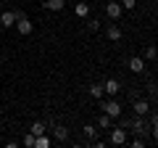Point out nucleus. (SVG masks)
<instances>
[{
  "label": "nucleus",
  "mask_w": 158,
  "mask_h": 148,
  "mask_svg": "<svg viewBox=\"0 0 158 148\" xmlns=\"http://www.w3.org/2000/svg\"><path fill=\"white\" fill-rule=\"evenodd\" d=\"M121 127L132 130V135H140V137L150 135V124L145 122V116H137V114H135V119H124V122H121Z\"/></svg>",
  "instance_id": "f257e3e1"
},
{
  "label": "nucleus",
  "mask_w": 158,
  "mask_h": 148,
  "mask_svg": "<svg viewBox=\"0 0 158 148\" xmlns=\"http://www.w3.org/2000/svg\"><path fill=\"white\" fill-rule=\"evenodd\" d=\"M100 111L108 114L111 119H118V116H121V103H118L116 98H111V101H103L100 98Z\"/></svg>",
  "instance_id": "f03ea898"
},
{
  "label": "nucleus",
  "mask_w": 158,
  "mask_h": 148,
  "mask_svg": "<svg viewBox=\"0 0 158 148\" xmlns=\"http://www.w3.org/2000/svg\"><path fill=\"white\" fill-rule=\"evenodd\" d=\"M108 143H111V146H124L127 143V127H121V124L111 127V140Z\"/></svg>",
  "instance_id": "7ed1b4c3"
},
{
  "label": "nucleus",
  "mask_w": 158,
  "mask_h": 148,
  "mask_svg": "<svg viewBox=\"0 0 158 148\" xmlns=\"http://www.w3.org/2000/svg\"><path fill=\"white\" fill-rule=\"evenodd\" d=\"M121 13H124V8H121V3H118V0H111V3L106 6V16L111 19V21H118V19H121Z\"/></svg>",
  "instance_id": "20e7f679"
},
{
  "label": "nucleus",
  "mask_w": 158,
  "mask_h": 148,
  "mask_svg": "<svg viewBox=\"0 0 158 148\" xmlns=\"http://www.w3.org/2000/svg\"><path fill=\"white\" fill-rule=\"evenodd\" d=\"M21 16V11H3L0 13V24L6 29H11V27H16V19Z\"/></svg>",
  "instance_id": "39448f33"
},
{
  "label": "nucleus",
  "mask_w": 158,
  "mask_h": 148,
  "mask_svg": "<svg viewBox=\"0 0 158 148\" xmlns=\"http://www.w3.org/2000/svg\"><path fill=\"white\" fill-rule=\"evenodd\" d=\"M32 29H34V24H32V21H29V19L24 16V13H21V16L16 19V32L27 37V34H32Z\"/></svg>",
  "instance_id": "423d86ee"
},
{
  "label": "nucleus",
  "mask_w": 158,
  "mask_h": 148,
  "mask_svg": "<svg viewBox=\"0 0 158 148\" xmlns=\"http://www.w3.org/2000/svg\"><path fill=\"white\" fill-rule=\"evenodd\" d=\"M132 108H135V114H137V116H148L153 106H150V101H142V98H137V101L132 103Z\"/></svg>",
  "instance_id": "0eeeda50"
},
{
  "label": "nucleus",
  "mask_w": 158,
  "mask_h": 148,
  "mask_svg": "<svg viewBox=\"0 0 158 148\" xmlns=\"http://www.w3.org/2000/svg\"><path fill=\"white\" fill-rule=\"evenodd\" d=\"M103 90H106L108 98H116L118 90H121V82H118V80H106V82H103Z\"/></svg>",
  "instance_id": "6e6552de"
},
{
  "label": "nucleus",
  "mask_w": 158,
  "mask_h": 148,
  "mask_svg": "<svg viewBox=\"0 0 158 148\" xmlns=\"http://www.w3.org/2000/svg\"><path fill=\"white\" fill-rule=\"evenodd\" d=\"M50 130H53V137H56L58 143H66V140H69V127H63V124H53Z\"/></svg>",
  "instance_id": "1a4fd4ad"
},
{
  "label": "nucleus",
  "mask_w": 158,
  "mask_h": 148,
  "mask_svg": "<svg viewBox=\"0 0 158 148\" xmlns=\"http://www.w3.org/2000/svg\"><path fill=\"white\" fill-rule=\"evenodd\" d=\"M106 37H108L111 42H118V40H121V27H118L116 21H113V24H108V29H106Z\"/></svg>",
  "instance_id": "9d476101"
},
{
  "label": "nucleus",
  "mask_w": 158,
  "mask_h": 148,
  "mask_svg": "<svg viewBox=\"0 0 158 148\" xmlns=\"http://www.w3.org/2000/svg\"><path fill=\"white\" fill-rule=\"evenodd\" d=\"M129 69H132L135 74H142V72H145V58L132 56V58H129Z\"/></svg>",
  "instance_id": "9b49d317"
},
{
  "label": "nucleus",
  "mask_w": 158,
  "mask_h": 148,
  "mask_svg": "<svg viewBox=\"0 0 158 148\" xmlns=\"http://www.w3.org/2000/svg\"><path fill=\"white\" fill-rule=\"evenodd\" d=\"M63 6H66V0H45L42 3L45 11H63Z\"/></svg>",
  "instance_id": "f8f14e48"
},
{
  "label": "nucleus",
  "mask_w": 158,
  "mask_h": 148,
  "mask_svg": "<svg viewBox=\"0 0 158 148\" xmlns=\"http://www.w3.org/2000/svg\"><path fill=\"white\" fill-rule=\"evenodd\" d=\"M142 58H145V61H156V58H158V48H156V45H145Z\"/></svg>",
  "instance_id": "ddd939ff"
},
{
  "label": "nucleus",
  "mask_w": 158,
  "mask_h": 148,
  "mask_svg": "<svg viewBox=\"0 0 158 148\" xmlns=\"http://www.w3.org/2000/svg\"><path fill=\"white\" fill-rule=\"evenodd\" d=\"M29 132H32V135L37 137V135H42V132H48V124H45V122H32Z\"/></svg>",
  "instance_id": "4468645a"
},
{
  "label": "nucleus",
  "mask_w": 158,
  "mask_h": 148,
  "mask_svg": "<svg viewBox=\"0 0 158 148\" xmlns=\"http://www.w3.org/2000/svg\"><path fill=\"white\" fill-rule=\"evenodd\" d=\"M34 148H50V137H48V132H42V135L34 137Z\"/></svg>",
  "instance_id": "2eb2a0df"
},
{
  "label": "nucleus",
  "mask_w": 158,
  "mask_h": 148,
  "mask_svg": "<svg viewBox=\"0 0 158 148\" xmlns=\"http://www.w3.org/2000/svg\"><path fill=\"white\" fill-rule=\"evenodd\" d=\"M82 132H85L87 143H90V140H95V137H98V127H95V124H85V127H82Z\"/></svg>",
  "instance_id": "dca6fc26"
},
{
  "label": "nucleus",
  "mask_w": 158,
  "mask_h": 148,
  "mask_svg": "<svg viewBox=\"0 0 158 148\" xmlns=\"http://www.w3.org/2000/svg\"><path fill=\"white\" fill-rule=\"evenodd\" d=\"M90 95H92V98H98V101H100V98L106 95V90H103V85H98V82H92V85H90Z\"/></svg>",
  "instance_id": "f3484780"
},
{
  "label": "nucleus",
  "mask_w": 158,
  "mask_h": 148,
  "mask_svg": "<svg viewBox=\"0 0 158 148\" xmlns=\"http://www.w3.org/2000/svg\"><path fill=\"white\" fill-rule=\"evenodd\" d=\"M74 13H77V16H82V19H85L87 13H90V6H87L85 0H82V3H77V6H74Z\"/></svg>",
  "instance_id": "a211bd4d"
},
{
  "label": "nucleus",
  "mask_w": 158,
  "mask_h": 148,
  "mask_svg": "<svg viewBox=\"0 0 158 148\" xmlns=\"http://www.w3.org/2000/svg\"><path fill=\"white\" fill-rule=\"evenodd\" d=\"M98 127H100V130H111V116L103 114L100 119H98Z\"/></svg>",
  "instance_id": "6ab92c4d"
},
{
  "label": "nucleus",
  "mask_w": 158,
  "mask_h": 148,
  "mask_svg": "<svg viewBox=\"0 0 158 148\" xmlns=\"http://www.w3.org/2000/svg\"><path fill=\"white\" fill-rule=\"evenodd\" d=\"M100 27L103 24L98 21V19H90V21H87V29H90V32H100Z\"/></svg>",
  "instance_id": "aec40b11"
},
{
  "label": "nucleus",
  "mask_w": 158,
  "mask_h": 148,
  "mask_svg": "<svg viewBox=\"0 0 158 148\" xmlns=\"http://www.w3.org/2000/svg\"><path fill=\"white\" fill-rule=\"evenodd\" d=\"M118 3H121L124 11H135V6H137V0H118Z\"/></svg>",
  "instance_id": "412c9836"
},
{
  "label": "nucleus",
  "mask_w": 158,
  "mask_h": 148,
  "mask_svg": "<svg viewBox=\"0 0 158 148\" xmlns=\"http://www.w3.org/2000/svg\"><path fill=\"white\" fill-rule=\"evenodd\" d=\"M21 143H24V146H27V148H34V135H32V132H27Z\"/></svg>",
  "instance_id": "4be33fe9"
},
{
  "label": "nucleus",
  "mask_w": 158,
  "mask_h": 148,
  "mask_svg": "<svg viewBox=\"0 0 158 148\" xmlns=\"http://www.w3.org/2000/svg\"><path fill=\"white\" fill-rule=\"evenodd\" d=\"M132 148H145V137H132Z\"/></svg>",
  "instance_id": "5701e85b"
},
{
  "label": "nucleus",
  "mask_w": 158,
  "mask_h": 148,
  "mask_svg": "<svg viewBox=\"0 0 158 148\" xmlns=\"http://www.w3.org/2000/svg\"><path fill=\"white\" fill-rule=\"evenodd\" d=\"M150 127H158V111H150V119H148Z\"/></svg>",
  "instance_id": "b1692460"
},
{
  "label": "nucleus",
  "mask_w": 158,
  "mask_h": 148,
  "mask_svg": "<svg viewBox=\"0 0 158 148\" xmlns=\"http://www.w3.org/2000/svg\"><path fill=\"white\" fill-rule=\"evenodd\" d=\"M150 140L158 143V127H150Z\"/></svg>",
  "instance_id": "393cba45"
},
{
  "label": "nucleus",
  "mask_w": 158,
  "mask_h": 148,
  "mask_svg": "<svg viewBox=\"0 0 158 148\" xmlns=\"http://www.w3.org/2000/svg\"><path fill=\"white\" fill-rule=\"evenodd\" d=\"M153 63H156V69H158V58H156V61H153Z\"/></svg>",
  "instance_id": "a878e982"
}]
</instances>
